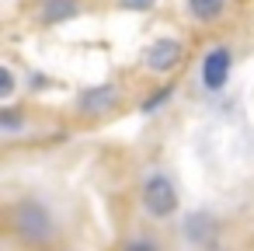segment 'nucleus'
<instances>
[{"mask_svg":"<svg viewBox=\"0 0 254 251\" xmlns=\"http://www.w3.org/2000/svg\"><path fill=\"white\" fill-rule=\"evenodd\" d=\"M178 230H181V241L188 248L209 251V248H216V237H219V216L209 213V209H191V213L181 216Z\"/></svg>","mask_w":254,"mask_h":251,"instance_id":"obj_3","label":"nucleus"},{"mask_svg":"<svg viewBox=\"0 0 254 251\" xmlns=\"http://www.w3.org/2000/svg\"><path fill=\"white\" fill-rule=\"evenodd\" d=\"M77 108L80 115L87 119H101V115H112L119 108V87L115 84H91L77 94Z\"/></svg>","mask_w":254,"mask_h":251,"instance_id":"obj_6","label":"nucleus"},{"mask_svg":"<svg viewBox=\"0 0 254 251\" xmlns=\"http://www.w3.org/2000/svg\"><path fill=\"white\" fill-rule=\"evenodd\" d=\"M7 223H11L14 237H18L21 244H28V248H46V244H53V241H56V234H60L56 213H53L42 199H35V195H28V199L14 202V206H11V216H7Z\"/></svg>","mask_w":254,"mask_h":251,"instance_id":"obj_1","label":"nucleus"},{"mask_svg":"<svg viewBox=\"0 0 254 251\" xmlns=\"http://www.w3.org/2000/svg\"><path fill=\"white\" fill-rule=\"evenodd\" d=\"M14 91H18V77H14V70L4 63V67H0V101H11L14 98Z\"/></svg>","mask_w":254,"mask_h":251,"instance_id":"obj_11","label":"nucleus"},{"mask_svg":"<svg viewBox=\"0 0 254 251\" xmlns=\"http://www.w3.org/2000/svg\"><path fill=\"white\" fill-rule=\"evenodd\" d=\"M25 129H28V119H25L21 108H14V105H4V108H0V133H4V136H18V133H25Z\"/></svg>","mask_w":254,"mask_h":251,"instance_id":"obj_9","label":"nucleus"},{"mask_svg":"<svg viewBox=\"0 0 254 251\" xmlns=\"http://www.w3.org/2000/svg\"><path fill=\"white\" fill-rule=\"evenodd\" d=\"M174 94H178V84H164V87H157L150 98H143L139 112H143V115H157V112H160V108H164V105L174 98Z\"/></svg>","mask_w":254,"mask_h":251,"instance_id":"obj_10","label":"nucleus"},{"mask_svg":"<svg viewBox=\"0 0 254 251\" xmlns=\"http://www.w3.org/2000/svg\"><path fill=\"white\" fill-rule=\"evenodd\" d=\"M185 7H188V14H191L195 21L209 25V21H216V18L226 11V0H185Z\"/></svg>","mask_w":254,"mask_h":251,"instance_id":"obj_8","label":"nucleus"},{"mask_svg":"<svg viewBox=\"0 0 254 251\" xmlns=\"http://www.w3.org/2000/svg\"><path fill=\"white\" fill-rule=\"evenodd\" d=\"M139 206L150 220H174L181 209V195L178 185L164 174V171H150L139 185Z\"/></svg>","mask_w":254,"mask_h":251,"instance_id":"obj_2","label":"nucleus"},{"mask_svg":"<svg viewBox=\"0 0 254 251\" xmlns=\"http://www.w3.org/2000/svg\"><path fill=\"white\" fill-rule=\"evenodd\" d=\"M80 14V0H42L39 4V21L42 25H66Z\"/></svg>","mask_w":254,"mask_h":251,"instance_id":"obj_7","label":"nucleus"},{"mask_svg":"<svg viewBox=\"0 0 254 251\" xmlns=\"http://www.w3.org/2000/svg\"><path fill=\"white\" fill-rule=\"evenodd\" d=\"M209 251H223V248H219V244H216V248H209Z\"/></svg>","mask_w":254,"mask_h":251,"instance_id":"obj_15","label":"nucleus"},{"mask_svg":"<svg viewBox=\"0 0 254 251\" xmlns=\"http://www.w3.org/2000/svg\"><path fill=\"white\" fill-rule=\"evenodd\" d=\"M181 56H185V46L178 39H171V35H160L143 49V67L150 74H171L181 63Z\"/></svg>","mask_w":254,"mask_h":251,"instance_id":"obj_5","label":"nucleus"},{"mask_svg":"<svg viewBox=\"0 0 254 251\" xmlns=\"http://www.w3.org/2000/svg\"><path fill=\"white\" fill-rule=\"evenodd\" d=\"M28 81H32V91H46V87H53V81H49L46 74H32Z\"/></svg>","mask_w":254,"mask_h":251,"instance_id":"obj_14","label":"nucleus"},{"mask_svg":"<svg viewBox=\"0 0 254 251\" xmlns=\"http://www.w3.org/2000/svg\"><path fill=\"white\" fill-rule=\"evenodd\" d=\"M119 7H122V11H139V14H146V11L157 7V0H119Z\"/></svg>","mask_w":254,"mask_h":251,"instance_id":"obj_13","label":"nucleus"},{"mask_svg":"<svg viewBox=\"0 0 254 251\" xmlns=\"http://www.w3.org/2000/svg\"><path fill=\"white\" fill-rule=\"evenodd\" d=\"M230 74H233V53L230 46H212L205 56H202V67H198V81L209 94H219L226 84H230Z\"/></svg>","mask_w":254,"mask_h":251,"instance_id":"obj_4","label":"nucleus"},{"mask_svg":"<svg viewBox=\"0 0 254 251\" xmlns=\"http://www.w3.org/2000/svg\"><path fill=\"white\" fill-rule=\"evenodd\" d=\"M119 251H160V241L150 237V234H139V237H129Z\"/></svg>","mask_w":254,"mask_h":251,"instance_id":"obj_12","label":"nucleus"}]
</instances>
